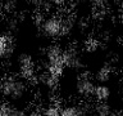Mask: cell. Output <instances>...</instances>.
<instances>
[{
	"label": "cell",
	"mask_w": 123,
	"mask_h": 116,
	"mask_svg": "<svg viewBox=\"0 0 123 116\" xmlns=\"http://www.w3.org/2000/svg\"><path fill=\"white\" fill-rule=\"evenodd\" d=\"M27 92V83L21 76H8L0 84V93L9 101H19Z\"/></svg>",
	"instance_id": "6da1fadb"
},
{
	"label": "cell",
	"mask_w": 123,
	"mask_h": 116,
	"mask_svg": "<svg viewBox=\"0 0 123 116\" xmlns=\"http://www.w3.org/2000/svg\"><path fill=\"white\" fill-rule=\"evenodd\" d=\"M94 79L95 77L92 76L90 71H83L78 75L76 81V90L81 97L88 98V97L94 95V90L96 87V84L94 83Z\"/></svg>",
	"instance_id": "7a4b0ae2"
},
{
	"label": "cell",
	"mask_w": 123,
	"mask_h": 116,
	"mask_svg": "<svg viewBox=\"0 0 123 116\" xmlns=\"http://www.w3.org/2000/svg\"><path fill=\"white\" fill-rule=\"evenodd\" d=\"M40 27H41L42 32L48 37H51V39L59 37L64 34L63 26H62V19L59 17H55V15L44 18V21H42Z\"/></svg>",
	"instance_id": "3957f363"
},
{
	"label": "cell",
	"mask_w": 123,
	"mask_h": 116,
	"mask_svg": "<svg viewBox=\"0 0 123 116\" xmlns=\"http://www.w3.org/2000/svg\"><path fill=\"white\" fill-rule=\"evenodd\" d=\"M62 61L65 68H73V70H80L83 66L82 58L80 56L78 49L74 45H69L65 49H63V54H62Z\"/></svg>",
	"instance_id": "277c9868"
},
{
	"label": "cell",
	"mask_w": 123,
	"mask_h": 116,
	"mask_svg": "<svg viewBox=\"0 0 123 116\" xmlns=\"http://www.w3.org/2000/svg\"><path fill=\"white\" fill-rule=\"evenodd\" d=\"M18 66H19V72L21 77L25 80L35 79V65L32 56L28 53H22L18 57Z\"/></svg>",
	"instance_id": "5b68a950"
},
{
	"label": "cell",
	"mask_w": 123,
	"mask_h": 116,
	"mask_svg": "<svg viewBox=\"0 0 123 116\" xmlns=\"http://www.w3.org/2000/svg\"><path fill=\"white\" fill-rule=\"evenodd\" d=\"M62 54H63V48L58 44L50 45L46 50V62L48 63H55V62H63L62 61Z\"/></svg>",
	"instance_id": "8992f818"
},
{
	"label": "cell",
	"mask_w": 123,
	"mask_h": 116,
	"mask_svg": "<svg viewBox=\"0 0 123 116\" xmlns=\"http://www.w3.org/2000/svg\"><path fill=\"white\" fill-rule=\"evenodd\" d=\"M14 44L10 36L0 35V57H8L13 53Z\"/></svg>",
	"instance_id": "52a82bcc"
},
{
	"label": "cell",
	"mask_w": 123,
	"mask_h": 116,
	"mask_svg": "<svg viewBox=\"0 0 123 116\" xmlns=\"http://www.w3.org/2000/svg\"><path fill=\"white\" fill-rule=\"evenodd\" d=\"M88 114L82 106H64L60 108V116H87Z\"/></svg>",
	"instance_id": "ba28073f"
},
{
	"label": "cell",
	"mask_w": 123,
	"mask_h": 116,
	"mask_svg": "<svg viewBox=\"0 0 123 116\" xmlns=\"http://www.w3.org/2000/svg\"><path fill=\"white\" fill-rule=\"evenodd\" d=\"M94 97L96 98L98 102H106L110 98V88L104 84L96 85L95 90H94Z\"/></svg>",
	"instance_id": "9c48e42d"
},
{
	"label": "cell",
	"mask_w": 123,
	"mask_h": 116,
	"mask_svg": "<svg viewBox=\"0 0 123 116\" xmlns=\"http://www.w3.org/2000/svg\"><path fill=\"white\" fill-rule=\"evenodd\" d=\"M111 72H113V68H111L109 65H103L98 68V71H96L94 77L103 84V83H106V81L110 80Z\"/></svg>",
	"instance_id": "30bf717a"
},
{
	"label": "cell",
	"mask_w": 123,
	"mask_h": 116,
	"mask_svg": "<svg viewBox=\"0 0 123 116\" xmlns=\"http://www.w3.org/2000/svg\"><path fill=\"white\" fill-rule=\"evenodd\" d=\"M58 80H59V77L51 75V73H49L48 71H45V72L40 76V81H41V83L44 84L48 89H55L56 85H58Z\"/></svg>",
	"instance_id": "8fae6325"
},
{
	"label": "cell",
	"mask_w": 123,
	"mask_h": 116,
	"mask_svg": "<svg viewBox=\"0 0 123 116\" xmlns=\"http://www.w3.org/2000/svg\"><path fill=\"white\" fill-rule=\"evenodd\" d=\"M99 46H100V41L98 40V39H95V37H88L83 43V48L88 53L96 52V50L99 49Z\"/></svg>",
	"instance_id": "7c38bea8"
},
{
	"label": "cell",
	"mask_w": 123,
	"mask_h": 116,
	"mask_svg": "<svg viewBox=\"0 0 123 116\" xmlns=\"http://www.w3.org/2000/svg\"><path fill=\"white\" fill-rule=\"evenodd\" d=\"M42 112L44 116H60V107L55 103H50L42 110Z\"/></svg>",
	"instance_id": "4fadbf2b"
},
{
	"label": "cell",
	"mask_w": 123,
	"mask_h": 116,
	"mask_svg": "<svg viewBox=\"0 0 123 116\" xmlns=\"http://www.w3.org/2000/svg\"><path fill=\"white\" fill-rule=\"evenodd\" d=\"M12 110H13V106L9 103H1L0 104V116H9Z\"/></svg>",
	"instance_id": "5bb4252c"
},
{
	"label": "cell",
	"mask_w": 123,
	"mask_h": 116,
	"mask_svg": "<svg viewBox=\"0 0 123 116\" xmlns=\"http://www.w3.org/2000/svg\"><path fill=\"white\" fill-rule=\"evenodd\" d=\"M9 116H27V112L25 110H22V108H15L13 107V110H12L10 115Z\"/></svg>",
	"instance_id": "9a60e30c"
},
{
	"label": "cell",
	"mask_w": 123,
	"mask_h": 116,
	"mask_svg": "<svg viewBox=\"0 0 123 116\" xmlns=\"http://www.w3.org/2000/svg\"><path fill=\"white\" fill-rule=\"evenodd\" d=\"M91 4L94 5L95 8H99V9H103L104 7H105V3L106 0H90Z\"/></svg>",
	"instance_id": "2e32d148"
},
{
	"label": "cell",
	"mask_w": 123,
	"mask_h": 116,
	"mask_svg": "<svg viewBox=\"0 0 123 116\" xmlns=\"http://www.w3.org/2000/svg\"><path fill=\"white\" fill-rule=\"evenodd\" d=\"M27 116H44V112H42V110H40V108H35V110H32L30 112V114H27Z\"/></svg>",
	"instance_id": "e0dca14e"
},
{
	"label": "cell",
	"mask_w": 123,
	"mask_h": 116,
	"mask_svg": "<svg viewBox=\"0 0 123 116\" xmlns=\"http://www.w3.org/2000/svg\"><path fill=\"white\" fill-rule=\"evenodd\" d=\"M54 5H58V7H60V5H64V3L67 1V0H50Z\"/></svg>",
	"instance_id": "ac0fdd59"
},
{
	"label": "cell",
	"mask_w": 123,
	"mask_h": 116,
	"mask_svg": "<svg viewBox=\"0 0 123 116\" xmlns=\"http://www.w3.org/2000/svg\"><path fill=\"white\" fill-rule=\"evenodd\" d=\"M109 116H122L121 114H118V112H114V111H111V114Z\"/></svg>",
	"instance_id": "d6986e66"
},
{
	"label": "cell",
	"mask_w": 123,
	"mask_h": 116,
	"mask_svg": "<svg viewBox=\"0 0 123 116\" xmlns=\"http://www.w3.org/2000/svg\"><path fill=\"white\" fill-rule=\"evenodd\" d=\"M122 25H123V19H122Z\"/></svg>",
	"instance_id": "ffe728a7"
},
{
	"label": "cell",
	"mask_w": 123,
	"mask_h": 116,
	"mask_svg": "<svg viewBox=\"0 0 123 116\" xmlns=\"http://www.w3.org/2000/svg\"><path fill=\"white\" fill-rule=\"evenodd\" d=\"M122 116H123V111H122Z\"/></svg>",
	"instance_id": "44dd1931"
},
{
	"label": "cell",
	"mask_w": 123,
	"mask_h": 116,
	"mask_svg": "<svg viewBox=\"0 0 123 116\" xmlns=\"http://www.w3.org/2000/svg\"><path fill=\"white\" fill-rule=\"evenodd\" d=\"M122 44H123V40H122Z\"/></svg>",
	"instance_id": "7402d4cb"
}]
</instances>
